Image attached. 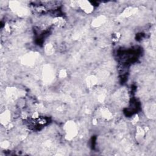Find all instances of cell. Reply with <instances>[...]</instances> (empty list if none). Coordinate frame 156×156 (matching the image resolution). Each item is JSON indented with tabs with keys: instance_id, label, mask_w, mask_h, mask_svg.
Listing matches in <instances>:
<instances>
[{
	"instance_id": "obj_8",
	"label": "cell",
	"mask_w": 156,
	"mask_h": 156,
	"mask_svg": "<svg viewBox=\"0 0 156 156\" xmlns=\"http://www.w3.org/2000/svg\"><path fill=\"white\" fill-rule=\"evenodd\" d=\"M107 21V17L104 15H100L96 16L91 23V25L93 28H97L104 24Z\"/></svg>"
},
{
	"instance_id": "obj_18",
	"label": "cell",
	"mask_w": 156,
	"mask_h": 156,
	"mask_svg": "<svg viewBox=\"0 0 156 156\" xmlns=\"http://www.w3.org/2000/svg\"><path fill=\"white\" fill-rule=\"evenodd\" d=\"M4 30L7 34H10L12 31V26L9 23H6L4 26Z\"/></svg>"
},
{
	"instance_id": "obj_22",
	"label": "cell",
	"mask_w": 156,
	"mask_h": 156,
	"mask_svg": "<svg viewBox=\"0 0 156 156\" xmlns=\"http://www.w3.org/2000/svg\"><path fill=\"white\" fill-rule=\"evenodd\" d=\"M37 121L38 123V124H46V120L45 118H41V117H39L38 118H37V119H35Z\"/></svg>"
},
{
	"instance_id": "obj_21",
	"label": "cell",
	"mask_w": 156,
	"mask_h": 156,
	"mask_svg": "<svg viewBox=\"0 0 156 156\" xmlns=\"http://www.w3.org/2000/svg\"><path fill=\"white\" fill-rule=\"evenodd\" d=\"M70 5L76 9V8H79V3H78V1H71L70 2Z\"/></svg>"
},
{
	"instance_id": "obj_17",
	"label": "cell",
	"mask_w": 156,
	"mask_h": 156,
	"mask_svg": "<svg viewBox=\"0 0 156 156\" xmlns=\"http://www.w3.org/2000/svg\"><path fill=\"white\" fill-rule=\"evenodd\" d=\"M67 76V72L65 69H62L58 73V77L61 79L65 78Z\"/></svg>"
},
{
	"instance_id": "obj_10",
	"label": "cell",
	"mask_w": 156,
	"mask_h": 156,
	"mask_svg": "<svg viewBox=\"0 0 156 156\" xmlns=\"http://www.w3.org/2000/svg\"><path fill=\"white\" fill-rule=\"evenodd\" d=\"M99 113L101 117L105 121H110L113 118L112 113L107 107H101L99 110Z\"/></svg>"
},
{
	"instance_id": "obj_4",
	"label": "cell",
	"mask_w": 156,
	"mask_h": 156,
	"mask_svg": "<svg viewBox=\"0 0 156 156\" xmlns=\"http://www.w3.org/2000/svg\"><path fill=\"white\" fill-rule=\"evenodd\" d=\"M37 60V54L30 52L24 55L21 58V63L26 66H32L35 64Z\"/></svg>"
},
{
	"instance_id": "obj_5",
	"label": "cell",
	"mask_w": 156,
	"mask_h": 156,
	"mask_svg": "<svg viewBox=\"0 0 156 156\" xmlns=\"http://www.w3.org/2000/svg\"><path fill=\"white\" fill-rule=\"evenodd\" d=\"M79 7L85 13L90 14L94 10L93 5L88 1L87 0H80L78 1Z\"/></svg>"
},
{
	"instance_id": "obj_9",
	"label": "cell",
	"mask_w": 156,
	"mask_h": 156,
	"mask_svg": "<svg viewBox=\"0 0 156 156\" xmlns=\"http://www.w3.org/2000/svg\"><path fill=\"white\" fill-rule=\"evenodd\" d=\"M138 11V9L136 7H133L132 6L127 7L124 9L122 12L121 13V16L124 18H129L132 15H135Z\"/></svg>"
},
{
	"instance_id": "obj_19",
	"label": "cell",
	"mask_w": 156,
	"mask_h": 156,
	"mask_svg": "<svg viewBox=\"0 0 156 156\" xmlns=\"http://www.w3.org/2000/svg\"><path fill=\"white\" fill-rule=\"evenodd\" d=\"M9 146H10V143L9 141H7V140H4L0 143L1 147L3 149H7L9 147Z\"/></svg>"
},
{
	"instance_id": "obj_15",
	"label": "cell",
	"mask_w": 156,
	"mask_h": 156,
	"mask_svg": "<svg viewBox=\"0 0 156 156\" xmlns=\"http://www.w3.org/2000/svg\"><path fill=\"white\" fill-rule=\"evenodd\" d=\"M99 93L97 95V99L100 103H103L105 99V91H99Z\"/></svg>"
},
{
	"instance_id": "obj_7",
	"label": "cell",
	"mask_w": 156,
	"mask_h": 156,
	"mask_svg": "<svg viewBox=\"0 0 156 156\" xmlns=\"http://www.w3.org/2000/svg\"><path fill=\"white\" fill-rule=\"evenodd\" d=\"M11 119V113L9 110H5L0 114V122L2 125L7 126Z\"/></svg>"
},
{
	"instance_id": "obj_14",
	"label": "cell",
	"mask_w": 156,
	"mask_h": 156,
	"mask_svg": "<svg viewBox=\"0 0 156 156\" xmlns=\"http://www.w3.org/2000/svg\"><path fill=\"white\" fill-rule=\"evenodd\" d=\"M146 134V132L144 129V128L140 127V126H137L136 128V136L138 138H141L144 136Z\"/></svg>"
},
{
	"instance_id": "obj_1",
	"label": "cell",
	"mask_w": 156,
	"mask_h": 156,
	"mask_svg": "<svg viewBox=\"0 0 156 156\" xmlns=\"http://www.w3.org/2000/svg\"><path fill=\"white\" fill-rule=\"evenodd\" d=\"M63 130L65 133V138L67 140H73L78 133L77 125L76 122L72 120H69L65 123Z\"/></svg>"
},
{
	"instance_id": "obj_6",
	"label": "cell",
	"mask_w": 156,
	"mask_h": 156,
	"mask_svg": "<svg viewBox=\"0 0 156 156\" xmlns=\"http://www.w3.org/2000/svg\"><path fill=\"white\" fill-rule=\"evenodd\" d=\"M5 96L9 101H15L18 96V91L15 87H8L5 89Z\"/></svg>"
},
{
	"instance_id": "obj_13",
	"label": "cell",
	"mask_w": 156,
	"mask_h": 156,
	"mask_svg": "<svg viewBox=\"0 0 156 156\" xmlns=\"http://www.w3.org/2000/svg\"><path fill=\"white\" fill-rule=\"evenodd\" d=\"M54 51H55L54 47L51 43H47L44 46V52L47 55H52L54 53Z\"/></svg>"
},
{
	"instance_id": "obj_16",
	"label": "cell",
	"mask_w": 156,
	"mask_h": 156,
	"mask_svg": "<svg viewBox=\"0 0 156 156\" xmlns=\"http://www.w3.org/2000/svg\"><path fill=\"white\" fill-rule=\"evenodd\" d=\"M121 37V34L120 32H115L112 34V40L113 42L118 41L120 40Z\"/></svg>"
},
{
	"instance_id": "obj_20",
	"label": "cell",
	"mask_w": 156,
	"mask_h": 156,
	"mask_svg": "<svg viewBox=\"0 0 156 156\" xmlns=\"http://www.w3.org/2000/svg\"><path fill=\"white\" fill-rule=\"evenodd\" d=\"M138 121H139V116H138V115H135L132 117V120H131V122H132V124L135 125V124H136L138 122Z\"/></svg>"
},
{
	"instance_id": "obj_23",
	"label": "cell",
	"mask_w": 156,
	"mask_h": 156,
	"mask_svg": "<svg viewBox=\"0 0 156 156\" xmlns=\"http://www.w3.org/2000/svg\"><path fill=\"white\" fill-rule=\"evenodd\" d=\"M93 124L94 125H96V124H98V120H97L96 118H94V119H93Z\"/></svg>"
},
{
	"instance_id": "obj_2",
	"label": "cell",
	"mask_w": 156,
	"mask_h": 156,
	"mask_svg": "<svg viewBox=\"0 0 156 156\" xmlns=\"http://www.w3.org/2000/svg\"><path fill=\"white\" fill-rule=\"evenodd\" d=\"M9 7L12 12L20 16H25L28 13L27 9L22 6V5L17 1H9Z\"/></svg>"
},
{
	"instance_id": "obj_11",
	"label": "cell",
	"mask_w": 156,
	"mask_h": 156,
	"mask_svg": "<svg viewBox=\"0 0 156 156\" xmlns=\"http://www.w3.org/2000/svg\"><path fill=\"white\" fill-rule=\"evenodd\" d=\"M98 79L97 77L94 75H90L86 78V85L89 88H94L98 84Z\"/></svg>"
},
{
	"instance_id": "obj_12",
	"label": "cell",
	"mask_w": 156,
	"mask_h": 156,
	"mask_svg": "<svg viewBox=\"0 0 156 156\" xmlns=\"http://www.w3.org/2000/svg\"><path fill=\"white\" fill-rule=\"evenodd\" d=\"M52 24H54L55 26L58 28H62L65 26L66 24V21L63 17L58 16L54 17L52 19Z\"/></svg>"
},
{
	"instance_id": "obj_3",
	"label": "cell",
	"mask_w": 156,
	"mask_h": 156,
	"mask_svg": "<svg viewBox=\"0 0 156 156\" xmlns=\"http://www.w3.org/2000/svg\"><path fill=\"white\" fill-rule=\"evenodd\" d=\"M42 76L43 81L46 83H51L54 77V69L50 65H45L43 68Z\"/></svg>"
}]
</instances>
